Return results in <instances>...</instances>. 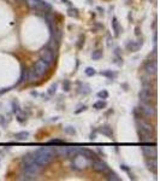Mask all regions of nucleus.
Masks as SVG:
<instances>
[{
    "label": "nucleus",
    "instance_id": "nucleus-51",
    "mask_svg": "<svg viewBox=\"0 0 160 181\" xmlns=\"http://www.w3.org/2000/svg\"><path fill=\"white\" fill-rule=\"evenodd\" d=\"M32 95H35V97H36V95H37V93H36V92H32Z\"/></svg>",
    "mask_w": 160,
    "mask_h": 181
},
{
    "label": "nucleus",
    "instance_id": "nucleus-37",
    "mask_svg": "<svg viewBox=\"0 0 160 181\" xmlns=\"http://www.w3.org/2000/svg\"><path fill=\"white\" fill-rule=\"evenodd\" d=\"M48 144H54V145H64L65 144V141L64 140H62V139H52V140H49L48 141Z\"/></svg>",
    "mask_w": 160,
    "mask_h": 181
},
{
    "label": "nucleus",
    "instance_id": "nucleus-24",
    "mask_svg": "<svg viewBox=\"0 0 160 181\" xmlns=\"http://www.w3.org/2000/svg\"><path fill=\"white\" fill-rule=\"evenodd\" d=\"M19 179H21V180H27V181H33V180H36V175L32 174V173H28V172H23Z\"/></svg>",
    "mask_w": 160,
    "mask_h": 181
},
{
    "label": "nucleus",
    "instance_id": "nucleus-13",
    "mask_svg": "<svg viewBox=\"0 0 160 181\" xmlns=\"http://www.w3.org/2000/svg\"><path fill=\"white\" fill-rule=\"evenodd\" d=\"M146 167L151 173L156 174V170H158V162H156V158H147L146 159Z\"/></svg>",
    "mask_w": 160,
    "mask_h": 181
},
{
    "label": "nucleus",
    "instance_id": "nucleus-25",
    "mask_svg": "<svg viewBox=\"0 0 160 181\" xmlns=\"http://www.w3.org/2000/svg\"><path fill=\"white\" fill-rule=\"evenodd\" d=\"M25 3H27V5L29 7L33 8L34 11H35V10L40 6V4H41V0H25Z\"/></svg>",
    "mask_w": 160,
    "mask_h": 181
},
{
    "label": "nucleus",
    "instance_id": "nucleus-33",
    "mask_svg": "<svg viewBox=\"0 0 160 181\" xmlns=\"http://www.w3.org/2000/svg\"><path fill=\"white\" fill-rule=\"evenodd\" d=\"M133 114H134L135 119L143 118V114H142V111H141V109H140V106H138V107H135V109L133 110Z\"/></svg>",
    "mask_w": 160,
    "mask_h": 181
},
{
    "label": "nucleus",
    "instance_id": "nucleus-35",
    "mask_svg": "<svg viewBox=\"0 0 160 181\" xmlns=\"http://www.w3.org/2000/svg\"><path fill=\"white\" fill-rule=\"evenodd\" d=\"M70 89H71V82H70L69 80H64L63 81V90L64 92H69Z\"/></svg>",
    "mask_w": 160,
    "mask_h": 181
},
{
    "label": "nucleus",
    "instance_id": "nucleus-27",
    "mask_svg": "<svg viewBox=\"0 0 160 181\" xmlns=\"http://www.w3.org/2000/svg\"><path fill=\"white\" fill-rule=\"evenodd\" d=\"M105 174H106V179L107 180H111V181H121L122 180L114 172H109V170H108V172L105 173Z\"/></svg>",
    "mask_w": 160,
    "mask_h": 181
},
{
    "label": "nucleus",
    "instance_id": "nucleus-44",
    "mask_svg": "<svg viewBox=\"0 0 160 181\" xmlns=\"http://www.w3.org/2000/svg\"><path fill=\"white\" fill-rule=\"evenodd\" d=\"M114 56H116V57H122V56H121V48L117 47V48L114 49Z\"/></svg>",
    "mask_w": 160,
    "mask_h": 181
},
{
    "label": "nucleus",
    "instance_id": "nucleus-21",
    "mask_svg": "<svg viewBox=\"0 0 160 181\" xmlns=\"http://www.w3.org/2000/svg\"><path fill=\"white\" fill-rule=\"evenodd\" d=\"M79 153V147H67V158H74Z\"/></svg>",
    "mask_w": 160,
    "mask_h": 181
},
{
    "label": "nucleus",
    "instance_id": "nucleus-39",
    "mask_svg": "<svg viewBox=\"0 0 160 181\" xmlns=\"http://www.w3.org/2000/svg\"><path fill=\"white\" fill-rule=\"evenodd\" d=\"M83 45H84V36H83V35H79L78 42H77V47H78V48H82Z\"/></svg>",
    "mask_w": 160,
    "mask_h": 181
},
{
    "label": "nucleus",
    "instance_id": "nucleus-22",
    "mask_svg": "<svg viewBox=\"0 0 160 181\" xmlns=\"http://www.w3.org/2000/svg\"><path fill=\"white\" fill-rule=\"evenodd\" d=\"M16 119H17L21 124H24V123L27 122V115H25V112H23L22 110H21V111H18V112L16 114Z\"/></svg>",
    "mask_w": 160,
    "mask_h": 181
},
{
    "label": "nucleus",
    "instance_id": "nucleus-17",
    "mask_svg": "<svg viewBox=\"0 0 160 181\" xmlns=\"http://www.w3.org/2000/svg\"><path fill=\"white\" fill-rule=\"evenodd\" d=\"M40 77H41V76H39V74L35 71L34 68H32L30 70H28V80H29V81H32V82L37 81Z\"/></svg>",
    "mask_w": 160,
    "mask_h": 181
},
{
    "label": "nucleus",
    "instance_id": "nucleus-20",
    "mask_svg": "<svg viewBox=\"0 0 160 181\" xmlns=\"http://www.w3.org/2000/svg\"><path fill=\"white\" fill-rule=\"evenodd\" d=\"M100 74H101L102 76H105V77H107V78H109V80H114L117 77V73L112 71V70H101Z\"/></svg>",
    "mask_w": 160,
    "mask_h": 181
},
{
    "label": "nucleus",
    "instance_id": "nucleus-28",
    "mask_svg": "<svg viewBox=\"0 0 160 181\" xmlns=\"http://www.w3.org/2000/svg\"><path fill=\"white\" fill-rule=\"evenodd\" d=\"M67 15H69L70 17H74V18H78V17H79L78 10H77L76 7H74V6H70V7L67 8Z\"/></svg>",
    "mask_w": 160,
    "mask_h": 181
},
{
    "label": "nucleus",
    "instance_id": "nucleus-40",
    "mask_svg": "<svg viewBox=\"0 0 160 181\" xmlns=\"http://www.w3.org/2000/svg\"><path fill=\"white\" fill-rule=\"evenodd\" d=\"M86 110H87V106H86V105H79V106H78V109H77V110H75V114H76V115H78V114H81L82 111H86Z\"/></svg>",
    "mask_w": 160,
    "mask_h": 181
},
{
    "label": "nucleus",
    "instance_id": "nucleus-10",
    "mask_svg": "<svg viewBox=\"0 0 160 181\" xmlns=\"http://www.w3.org/2000/svg\"><path fill=\"white\" fill-rule=\"evenodd\" d=\"M136 127L140 128V129H143L146 132H149V133H154V127L147 122L145 118H140V119H136Z\"/></svg>",
    "mask_w": 160,
    "mask_h": 181
},
{
    "label": "nucleus",
    "instance_id": "nucleus-3",
    "mask_svg": "<svg viewBox=\"0 0 160 181\" xmlns=\"http://www.w3.org/2000/svg\"><path fill=\"white\" fill-rule=\"evenodd\" d=\"M92 168L96 173H100V174H105L109 170L107 163L104 162L102 159H99V158H95V159L92 160Z\"/></svg>",
    "mask_w": 160,
    "mask_h": 181
},
{
    "label": "nucleus",
    "instance_id": "nucleus-15",
    "mask_svg": "<svg viewBox=\"0 0 160 181\" xmlns=\"http://www.w3.org/2000/svg\"><path fill=\"white\" fill-rule=\"evenodd\" d=\"M98 132L101 133V134L105 135V136H107V138H113V130H112V128L109 127L108 124L101 126V127L98 129Z\"/></svg>",
    "mask_w": 160,
    "mask_h": 181
},
{
    "label": "nucleus",
    "instance_id": "nucleus-38",
    "mask_svg": "<svg viewBox=\"0 0 160 181\" xmlns=\"http://www.w3.org/2000/svg\"><path fill=\"white\" fill-rule=\"evenodd\" d=\"M57 87H58V85H57V83H53L51 87L48 88V94H49V95H53V94L57 92Z\"/></svg>",
    "mask_w": 160,
    "mask_h": 181
},
{
    "label": "nucleus",
    "instance_id": "nucleus-8",
    "mask_svg": "<svg viewBox=\"0 0 160 181\" xmlns=\"http://www.w3.org/2000/svg\"><path fill=\"white\" fill-rule=\"evenodd\" d=\"M137 134H138L140 141H142V143L155 141V135H154V133H149V132H146V130H143V129L137 128Z\"/></svg>",
    "mask_w": 160,
    "mask_h": 181
},
{
    "label": "nucleus",
    "instance_id": "nucleus-46",
    "mask_svg": "<svg viewBox=\"0 0 160 181\" xmlns=\"http://www.w3.org/2000/svg\"><path fill=\"white\" fill-rule=\"evenodd\" d=\"M153 42H154V46H156V33H154V36H153Z\"/></svg>",
    "mask_w": 160,
    "mask_h": 181
},
{
    "label": "nucleus",
    "instance_id": "nucleus-30",
    "mask_svg": "<svg viewBox=\"0 0 160 181\" xmlns=\"http://www.w3.org/2000/svg\"><path fill=\"white\" fill-rule=\"evenodd\" d=\"M102 56H104V53H102L101 49H95V51H93V53H92V59L93 60H100L102 58Z\"/></svg>",
    "mask_w": 160,
    "mask_h": 181
},
{
    "label": "nucleus",
    "instance_id": "nucleus-31",
    "mask_svg": "<svg viewBox=\"0 0 160 181\" xmlns=\"http://www.w3.org/2000/svg\"><path fill=\"white\" fill-rule=\"evenodd\" d=\"M64 132L66 134H69V135H76L77 130H76V128L74 126H66V127H64Z\"/></svg>",
    "mask_w": 160,
    "mask_h": 181
},
{
    "label": "nucleus",
    "instance_id": "nucleus-26",
    "mask_svg": "<svg viewBox=\"0 0 160 181\" xmlns=\"http://www.w3.org/2000/svg\"><path fill=\"white\" fill-rule=\"evenodd\" d=\"M106 106H107V103L105 102L104 99H101V100H98L96 103H94V104H93V107H94L95 110H98V111H99V110H102V109H105Z\"/></svg>",
    "mask_w": 160,
    "mask_h": 181
},
{
    "label": "nucleus",
    "instance_id": "nucleus-41",
    "mask_svg": "<svg viewBox=\"0 0 160 181\" xmlns=\"http://www.w3.org/2000/svg\"><path fill=\"white\" fill-rule=\"evenodd\" d=\"M96 133H98V129H96V130H94V132H93V133H91V135H89V139H91L92 141L96 139Z\"/></svg>",
    "mask_w": 160,
    "mask_h": 181
},
{
    "label": "nucleus",
    "instance_id": "nucleus-47",
    "mask_svg": "<svg viewBox=\"0 0 160 181\" xmlns=\"http://www.w3.org/2000/svg\"><path fill=\"white\" fill-rule=\"evenodd\" d=\"M135 34H136V35H140V28H138V27L135 28Z\"/></svg>",
    "mask_w": 160,
    "mask_h": 181
},
{
    "label": "nucleus",
    "instance_id": "nucleus-29",
    "mask_svg": "<svg viewBox=\"0 0 160 181\" xmlns=\"http://www.w3.org/2000/svg\"><path fill=\"white\" fill-rule=\"evenodd\" d=\"M55 152L59 157H67V147H58L55 148Z\"/></svg>",
    "mask_w": 160,
    "mask_h": 181
},
{
    "label": "nucleus",
    "instance_id": "nucleus-2",
    "mask_svg": "<svg viewBox=\"0 0 160 181\" xmlns=\"http://www.w3.org/2000/svg\"><path fill=\"white\" fill-rule=\"evenodd\" d=\"M140 109L143 114V117H155L156 116V107L153 103H145L140 102Z\"/></svg>",
    "mask_w": 160,
    "mask_h": 181
},
{
    "label": "nucleus",
    "instance_id": "nucleus-42",
    "mask_svg": "<svg viewBox=\"0 0 160 181\" xmlns=\"http://www.w3.org/2000/svg\"><path fill=\"white\" fill-rule=\"evenodd\" d=\"M0 124H1V126H6V118L3 116V115H0Z\"/></svg>",
    "mask_w": 160,
    "mask_h": 181
},
{
    "label": "nucleus",
    "instance_id": "nucleus-50",
    "mask_svg": "<svg viewBox=\"0 0 160 181\" xmlns=\"http://www.w3.org/2000/svg\"><path fill=\"white\" fill-rule=\"evenodd\" d=\"M98 10H99V11H100V13H104V10H102L101 7H98Z\"/></svg>",
    "mask_w": 160,
    "mask_h": 181
},
{
    "label": "nucleus",
    "instance_id": "nucleus-36",
    "mask_svg": "<svg viewBox=\"0 0 160 181\" xmlns=\"http://www.w3.org/2000/svg\"><path fill=\"white\" fill-rule=\"evenodd\" d=\"M98 97L100 98V99H107L108 98V92L106 89H102V90H100V92H98Z\"/></svg>",
    "mask_w": 160,
    "mask_h": 181
},
{
    "label": "nucleus",
    "instance_id": "nucleus-12",
    "mask_svg": "<svg viewBox=\"0 0 160 181\" xmlns=\"http://www.w3.org/2000/svg\"><path fill=\"white\" fill-rule=\"evenodd\" d=\"M142 152H143L145 157H147V158H156V155H158L156 147L155 146H148V145L142 147Z\"/></svg>",
    "mask_w": 160,
    "mask_h": 181
},
{
    "label": "nucleus",
    "instance_id": "nucleus-5",
    "mask_svg": "<svg viewBox=\"0 0 160 181\" xmlns=\"http://www.w3.org/2000/svg\"><path fill=\"white\" fill-rule=\"evenodd\" d=\"M22 170L23 172H28V173H32V174H40L42 172V165H40L39 163H36L35 160L32 163H28V164H22Z\"/></svg>",
    "mask_w": 160,
    "mask_h": 181
},
{
    "label": "nucleus",
    "instance_id": "nucleus-9",
    "mask_svg": "<svg viewBox=\"0 0 160 181\" xmlns=\"http://www.w3.org/2000/svg\"><path fill=\"white\" fill-rule=\"evenodd\" d=\"M34 69H35V71L39 74V76H44L49 70V64L47 62H45V60L40 59V60H37V62L35 63Z\"/></svg>",
    "mask_w": 160,
    "mask_h": 181
},
{
    "label": "nucleus",
    "instance_id": "nucleus-16",
    "mask_svg": "<svg viewBox=\"0 0 160 181\" xmlns=\"http://www.w3.org/2000/svg\"><path fill=\"white\" fill-rule=\"evenodd\" d=\"M112 29L114 32V36H119L121 35V32H122V27L119 24L117 17H113L112 18Z\"/></svg>",
    "mask_w": 160,
    "mask_h": 181
},
{
    "label": "nucleus",
    "instance_id": "nucleus-32",
    "mask_svg": "<svg viewBox=\"0 0 160 181\" xmlns=\"http://www.w3.org/2000/svg\"><path fill=\"white\" fill-rule=\"evenodd\" d=\"M11 106H12V112L13 114H17L18 111H21V105H19L18 103V100H12V103H11Z\"/></svg>",
    "mask_w": 160,
    "mask_h": 181
},
{
    "label": "nucleus",
    "instance_id": "nucleus-18",
    "mask_svg": "<svg viewBox=\"0 0 160 181\" xmlns=\"http://www.w3.org/2000/svg\"><path fill=\"white\" fill-rule=\"evenodd\" d=\"M59 42H60V41H58V40L51 37L49 42L47 44V47H48L49 49H52V51H58V48H59Z\"/></svg>",
    "mask_w": 160,
    "mask_h": 181
},
{
    "label": "nucleus",
    "instance_id": "nucleus-49",
    "mask_svg": "<svg viewBox=\"0 0 160 181\" xmlns=\"http://www.w3.org/2000/svg\"><path fill=\"white\" fill-rule=\"evenodd\" d=\"M98 152H99L100 155H101V156H105V155H104V152H102V151H101V150H100V148H98Z\"/></svg>",
    "mask_w": 160,
    "mask_h": 181
},
{
    "label": "nucleus",
    "instance_id": "nucleus-48",
    "mask_svg": "<svg viewBox=\"0 0 160 181\" xmlns=\"http://www.w3.org/2000/svg\"><path fill=\"white\" fill-rule=\"evenodd\" d=\"M122 87L124 88V90H128V85H126V83H123V85H122Z\"/></svg>",
    "mask_w": 160,
    "mask_h": 181
},
{
    "label": "nucleus",
    "instance_id": "nucleus-1",
    "mask_svg": "<svg viewBox=\"0 0 160 181\" xmlns=\"http://www.w3.org/2000/svg\"><path fill=\"white\" fill-rule=\"evenodd\" d=\"M72 159H74V162H72L71 167H72L74 170H77V172H79V170H84L89 165V159L86 158L82 155H79V153L76 157H74Z\"/></svg>",
    "mask_w": 160,
    "mask_h": 181
},
{
    "label": "nucleus",
    "instance_id": "nucleus-19",
    "mask_svg": "<svg viewBox=\"0 0 160 181\" xmlns=\"http://www.w3.org/2000/svg\"><path fill=\"white\" fill-rule=\"evenodd\" d=\"M78 92L81 93V94H83V95H88L89 93L92 92V88H91V86L89 85H87V83H81V86H79V89H78Z\"/></svg>",
    "mask_w": 160,
    "mask_h": 181
},
{
    "label": "nucleus",
    "instance_id": "nucleus-14",
    "mask_svg": "<svg viewBox=\"0 0 160 181\" xmlns=\"http://www.w3.org/2000/svg\"><path fill=\"white\" fill-rule=\"evenodd\" d=\"M79 155L84 156V157L88 158L89 160H93V159L98 158V156H96V153L94 152V151L88 150V148H82V147H79Z\"/></svg>",
    "mask_w": 160,
    "mask_h": 181
},
{
    "label": "nucleus",
    "instance_id": "nucleus-45",
    "mask_svg": "<svg viewBox=\"0 0 160 181\" xmlns=\"http://www.w3.org/2000/svg\"><path fill=\"white\" fill-rule=\"evenodd\" d=\"M62 3L66 4L67 6H72V4H71V1H70V0H62Z\"/></svg>",
    "mask_w": 160,
    "mask_h": 181
},
{
    "label": "nucleus",
    "instance_id": "nucleus-11",
    "mask_svg": "<svg viewBox=\"0 0 160 181\" xmlns=\"http://www.w3.org/2000/svg\"><path fill=\"white\" fill-rule=\"evenodd\" d=\"M143 46V40L140 39L137 41H133V40H129L126 42V49L130 52H137L140 48Z\"/></svg>",
    "mask_w": 160,
    "mask_h": 181
},
{
    "label": "nucleus",
    "instance_id": "nucleus-23",
    "mask_svg": "<svg viewBox=\"0 0 160 181\" xmlns=\"http://www.w3.org/2000/svg\"><path fill=\"white\" fill-rule=\"evenodd\" d=\"M29 136V132H27V130H23V132H19L15 135L16 140H18V141H24V140H27Z\"/></svg>",
    "mask_w": 160,
    "mask_h": 181
},
{
    "label": "nucleus",
    "instance_id": "nucleus-4",
    "mask_svg": "<svg viewBox=\"0 0 160 181\" xmlns=\"http://www.w3.org/2000/svg\"><path fill=\"white\" fill-rule=\"evenodd\" d=\"M138 98H140V102L154 103L155 99H156V94H155V92H152V90L141 89V90L138 92Z\"/></svg>",
    "mask_w": 160,
    "mask_h": 181
},
{
    "label": "nucleus",
    "instance_id": "nucleus-6",
    "mask_svg": "<svg viewBox=\"0 0 160 181\" xmlns=\"http://www.w3.org/2000/svg\"><path fill=\"white\" fill-rule=\"evenodd\" d=\"M143 69H145L146 74H148V75H151V76L156 75V71H158L156 59H152V58L148 59L147 62L145 63V65H143Z\"/></svg>",
    "mask_w": 160,
    "mask_h": 181
},
{
    "label": "nucleus",
    "instance_id": "nucleus-34",
    "mask_svg": "<svg viewBox=\"0 0 160 181\" xmlns=\"http://www.w3.org/2000/svg\"><path fill=\"white\" fill-rule=\"evenodd\" d=\"M84 73H86V75H87L88 77H92V76H94V75L96 74V70H95L94 68H92V66H88V68H86Z\"/></svg>",
    "mask_w": 160,
    "mask_h": 181
},
{
    "label": "nucleus",
    "instance_id": "nucleus-7",
    "mask_svg": "<svg viewBox=\"0 0 160 181\" xmlns=\"http://www.w3.org/2000/svg\"><path fill=\"white\" fill-rule=\"evenodd\" d=\"M40 57H41L42 60L47 62L48 64H52L54 62V59H55V56H54L53 51L52 49H49L48 47H44L41 51H40Z\"/></svg>",
    "mask_w": 160,
    "mask_h": 181
},
{
    "label": "nucleus",
    "instance_id": "nucleus-43",
    "mask_svg": "<svg viewBox=\"0 0 160 181\" xmlns=\"http://www.w3.org/2000/svg\"><path fill=\"white\" fill-rule=\"evenodd\" d=\"M121 169L124 170L125 173H129V172H130V168H129L128 165H125V164H121Z\"/></svg>",
    "mask_w": 160,
    "mask_h": 181
}]
</instances>
